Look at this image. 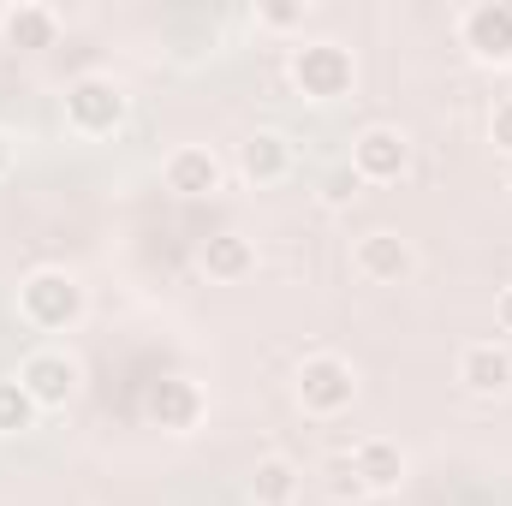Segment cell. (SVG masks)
<instances>
[{
	"label": "cell",
	"instance_id": "ac0fdd59",
	"mask_svg": "<svg viewBox=\"0 0 512 506\" xmlns=\"http://www.w3.org/2000/svg\"><path fill=\"white\" fill-rule=\"evenodd\" d=\"M358 191H364V179H358L352 167H334V173L322 179V203H328V209H352Z\"/></svg>",
	"mask_w": 512,
	"mask_h": 506
},
{
	"label": "cell",
	"instance_id": "7c38bea8",
	"mask_svg": "<svg viewBox=\"0 0 512 506\" xmlns=\"http://www.w3.org/2000/svg\"><path fill=\"white\" fill-rule=\"evenodd\" d=\"M149 417H155L161 429H173V435L197 429V417H203V393H197V381H185V376L155 381V393H149Z\"/></svg>",
	"mask_w": 512,
	"mask_h": 506
},
{
	"label": "cell",
	"instance_id": "e0dca14e",
	"mask_svg": "<svg viewBox=\"0 0 512 506\" xmlns=\"http://www.w3.org/2000/svg\"><path fill=\"white\" fill-rule=\"evenodd\" d=\"M36 411H42V405L18 387V376L0 381V435H24V429L36 423Z\"/></svg>",
	"mask_w": 512,
	"mask_h": 506
},
{
	"label": "cell",
	"instance_id": "30bf717a",
	"mask_svg": "<svg viewBox=\"0 0 512 506\" xmlns=\"http://www.w3.org/2000/svg\"><path fill=\"white\" fill-rule=\"evenodd\" d=\"M346 465H352V477H358L364 495H393V489L405 483V447L387 441V435H364V441L346 453Z\"/></svg>",
	"mask_w": 512,
	"mask_h": 506
},
{
	"label": "cell",
	"instance_id": "5bb4252c",
	"mask_svg": "<svg viewBox=\"0 0 512 506\" xmlns=\"http://www.w3.org/2000/svg\"><path fill=\"white\" fill-rule=\"evenodd\" d=\"M0 36H6L12 48H54V36H60V12L42 6V0H18V6L0 12Z\"/></svg>",
	"mask_w": 512,
	"mask_h": 506
},
{
	"label": "cell",
	"instance_id": "5b68a950",
	"mask_svg": "<svg viewBox=\"0 0 512 506\" xmlns=\"http://www.w3.org/2000/svg\"><path fill=\"white\" fill-rule=\"evenodd\" d=\"M364 185H399L411 167V137L399 126H364L352 137V161H346Z\"/></svg>",
	"mask_w": 512,
	"mask_h": 506
},
{
	"label": "cell",
	"instance_id": "6da1fadb",
	"mask_svg": "<svg viewBox=\"0 0 512 506\" xmlns=\"http://www.w3.org/2000/svg\"><path fill=\"white\" fill-rule=\"evenodd\" d=\"M84 310H90V292H84V280L66 274V268H30V274L18 280V316H24L30 328H42V334L78 328Z\"/></svg>",
	"mask_w": 512,
	"mask_h": 506
},
{
	"label": "cell",
	"instance_id": "277c9868",
	"mask_svg": "<svg viewBox=\"0 0 512 506\" xmlns=\"http://www.w3.org/2000/svg\"><path fill=\"white\" fill-rule=\"evenodd\" d=\"M352 78H358V66L340 42H298L292 48V84L310 102H340L352 90Z\"/></svg>",
	"mask_w": 512,
	"mask_h": 506
},
{
	"label": "cell",
	"instance_id": "9a60e30c",
	"mask_svg": "<svg viewBox=\"0 0 512 506\" xmlns=\"http://www.w3.org/2000/svg\"><path fill=\"white\" fill-rule=\"evenodd\" d=\"M298 489H304V471H298L286 453H268V459H256L251 483H245L251 506H292V501H298Z\"/></svg>",
	"mask_w": 512,
	"mask_h": 506
},
{
	"label": "cell",
	"instance_id": "3957f363",
	"mask_svg": "<svg viewBox=\"0 0 512 506\" xmlns=\"http://www.w3.org/2000/svg\"><path fill=\"white\" fill-rule=\"evenodd\" d=\"M120 120H126V90L108 72H84L66 84V126L78 137H108Z\"/></svg>",
	"mask_w": 512,
	"mask_h": 506
},
{
	"label": "cell",
	"instance_id": "d6986e66",
	"mask_svg": "<svg viewBox=\"0 0 512 506\" xmlns=\"http://www.w3.org/2000/svg\"><path fill=\"white\" fill-rule=\"evenodd\" d=\"M489 143H495V149H501V155L512 161V96L489 108Z\"/></svg>",
	"mask_w": 512,
	"mask_h": 506
},
{
	"label": "cell",
	"instance_id": "8992f818",
	"mask_svg": "<svg viewBox=\"0 0 512 506\" xmlns=\"http://www.w3.org/2000/svg\"><path fill=\"white\" fill-rule=\"evenodd\" d=\"M352 274L370 280V286H399V280L417 274V251H411V239H399L393 227H376V233H364V239L352 245Z\"/></svg>",
	"mask_w": 512,
	"mask_h": 506
},
{
	"label": "cell",
	"instance_id": "4fadbf2b",
	"mask_svg": "<svg viewBox=\"0 0 512 506\" xmlns=\"http://www.w3.org/2000/svg\"><path fill=\"white\" fill-rule=\"evenodd\" d=\"M239 173H245L251 185H280V179L292 173V143H286L280 131H251V137L239 143Z\"/></svg>",
	"mask_w": 512,
	"mask_h": 506
},
{
	"label": "cell",
	"instance_id": "7a4b0ae2",
	"mask_svg": "<svg viewBox=\"0 0 512 506\" xmlns=\"http://www.w3.org/2000/svg\"><path fill=\"white\" fill-rule=\"evenodd\" d=\"M292 393L310 417H340V411L358 405V370L340 352H310L292 376Z\"/></svg>",
	"mask_w": 512,
	"mask_h": 506
},
{
	"label": "cell",
	"instance_id": "44dd1931",
	"mask_svg": "<svg viewBox=\"0 0 512 506\" xmlns=\"http://www.w3.org/2000/svg\"><path fill=\"white\" fill-rule=\"evenodd\" d=\"M256 18H262L268 30H292V24H304V6H262Z\"/></svg>",
	"mask_w": 512,
	"mask_h": 506
},
{
	"label": "cell",
	"instance_id": "52a82bcc",
	"mask_svg": "<svg viewBox=\"0 0 512 506\" xmlns=\"http://www.w3.org/2000/svg\"><path fill=\"white\" fill-rule=\"evenodd\" d=\"M459 42L483 60V66H507L512 60V6L501 0H477L459 12Z\"/></svg>",
	"mask_w": 512,
	"mask_h": 506
},
{
	"label": "cell",
	"instance_id": "7402d4cb",
	"mask_svg": "<svg viewBox=\"0 0 512 506\" xmlns=\"http://www.w3.org/2000/svg\"><path fill=\"white\" fill-rule=\"evenodd\" d=\"M495 322H501V334H512V286L495 298Z\"/></svg>",
	"mask_w": 512,
	"mask_h": 506
},
{
	"label": "cell",
	"instance_id": "9c48e42d",
	"mask_svg": "<svg viewBox=\"0 0 512 506\" xmlns=\"http://www.w3.org/2000/svg\"><path fill=\"white\" fill-rule=\"evenodd\" d=\"M221 179H227V167H221V155L209 143H179L167 155V167H161V185L173 197H215Z\"/></svg>",
	"mask_w": 512,
	"mask_h": 506
},
{
	"label": "cell",
	"instance_id": "603a6c76",
	"mask_svg": "<svg viewBox=\"0 0 512 506\" xmlns=\"http://www.w3.org/2000/svg\"><path fill=\"white\" fill-rule=\"evenodd\" d=\"M6 167H12V143L0 137V173H6Z\"/></svg>",
	"mask_w": 512,
	"mask_h": 506
},
{
	"label": "cell",
	"instance_id": "8fae6325",
	"mask_svg": "<svg viewBox=\"0 0 512 506\" xmlns=\"http://www.w3.org/2000/svg\"><path fill=\"white\" fill-rule=\"evenodd\" d=\"M459 387L477 393V399L512 393V352L501 340H471V346L459 352Z\"/></svg>",
	"mask_w": 512,
	"mask_h": 506
},
{
	"label": "cell",
	"instance_id": "cb8c5ba5",
	"mask_svg": "<svg viewBox=\"0 0 512 506\" xmlns=\"http://www.w3.org/2000/svg\"><path fill=\"white\" fill-rule=\"evenodd\" d=\"M507 191H512V161H507Z\"/></svg>",
	"mask_w": 512,
	"mask_h": 506
},
{
	"label": "cell",
	"instance_id": "ba28073f",
	"mask_svg": "<svg viewBox=\"0 0 512 506\" xmlns=\"http://www.w3.org/2000/svg\"><path fill=\"white\" fill-rule=\"evenodd\" d=\"M18 387H24L42 411H60V405L78 393V364H72L66 352L42 346V352H30V358L18 364Z\"/></svg>",
	"mask_w": 512,
	"mask_h": 506
},
{
	"label": "cell",
	"instance_id": "2e32d148",
	"mask_svg": "<svg viewBox=\"0 0 512 506\" xmlns=\"http://www.w3.org/2000/svg\"><path fill=\"white\" fill-rule=\"evenodd\" d=\"M197 262H203L209 280H245L256 268V245L245 233H209L203 251H197Z\"/></svg>",
	"mask_w": 512,
	"mask_h": 506
},
{
	"label": "cell",
	"instance_id": "ffe728a7",
	"mask_svg": "<svg viewBox=\"0 0 512 506\" xmlns=\"http://www.w3.org/2000/svg\"><path fill=\"white\" fill-rule=\"evenodd\" d=\"M328 489H334V501H364V489H358V477H352L346 459H334V483Z\"/></svg>",
	"mask_w": 512,
	"mask_h": 506
}]
</instances>
